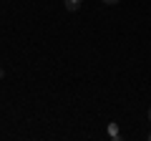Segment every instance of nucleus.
<instances>
[{
	"mask_svg": "<svg viewBox=\"0 0 151 141\" xmlns=\"http://www.w3.org/2000/svg\"><path fill=\"white\" fill-rule=\"evenodd\" d=\"M108 136H111L113 141H119V139H121V129H119V124H108Z\"/></svg>",
	"mask_w": 151,
	"mask_h": 141,
	"instance_id": "1",
	"label": "nucleus"
},
{
	"mask_svg": "<svg viewBox=\"0 0 151 141\" xmlns=\"http://www.w3.org/2000/svg\"><path fill=\"white\" fill-rule=\"evenodd\" d=\"M81 3H83V0H65V10H70V13L78 10V8H81Z\"/></svg>",
	"mask_w": 151,
	"mask_h": 141,
	"instance_id": "2",
	"label": "nucleus"
},
{
	"mask_svg": "<svg viewBox=\"0 0 151 141\" xmlns=\"http://www.w3.org/2000/svg\"><path fill=\"white\" fill-rule=\"evenodd\" d=\"M149 139H151V134H149Z\"/></svg>",
	"mask_w": 151,
	"mask_h": 141,
	"instance_id": "5",
	"label": "nucleus"
},
{
	"mask_svg": "<svg viewBox=\"0 0 151 141\" xmlns=\"http://www.w3.org/2000/svg\"><path fill=\"white\" fill-rule=\"evenodd\" d=\"M103 3H106V5H116V3H119V0H103Z\"/></svg>",
	"mask_w": 151,
	"mask_h": 141,
	"instance_id": "3",
	"label": "nucleus"
},
{
	"mask_svg": "<svg viewBox=\"0 0 151 141\" xmlns=\"http://www.w3.org/2000/svg\"><path fill=\"white\" fill-rule=\"evenodd\" d=\"M149 124H151V109H149Z\"/></svg>",
	"mask_w": 151,
	"mask_h": 141,
	"instance_id": "4",
	"label": "nucleus"
}]
</instances>
